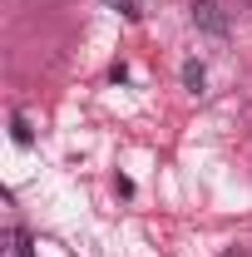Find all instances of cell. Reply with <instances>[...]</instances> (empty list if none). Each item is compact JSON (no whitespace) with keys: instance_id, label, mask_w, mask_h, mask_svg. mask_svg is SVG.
I'll list each match as a JSON object with an SVG mask.
<instances>
[{"instance_id":"obj_1","label":"cell","mask_w":252,"mask_h":257,"mask_svg":"<svg viewBox=\"0 0 252 257\" xmlns=\"http://www.w3.org/2000/svg\"><path fill=\"white\" fill-rule=\"evenodd\" d=\"M188 20L203 35H213V40H222V35L232 30V25H227V10H222L218 0H193V5H188Z\"/></svg>"},{"instance_id":"obj_2","label":"cell","mask_w":252,"mask_h":257,"mask_svg":"<svg viewBox=\"0 0 252 257\" xmlns=\"http://www.w3.org/2000/svg\"><path fill=\"white\" fill-rule=\"evenodd\" d=\"M203 84H208V69H203V60H188V64H183V89L203 94Z\"/></svg>"},{"instance_id":"obj_3","label":"cell","mask_w":252,"mask_h":257,"mask_svg":"<svg viewBox=\"0 0 252 257\" xmlns=\"http://www.w3.org/2000/svg\"><path fill=\"white\" fill-rule=\"evenodd\" d=\"M10 242H15V257H35L30 252V232H25V227H10Z\"/></svg>"},{"instance_id":"obj_4","label":"cell","mask_w":252,"mask_h":257,"mask_svg":"<svg viewBox=\"0 0 252 257\" xmlns=\"http://www.w3.org/2000/svg\"><path fill=\"white\" fill-rule=\"evenodd\" d=\"M10 134H15V144H35L30 124H25V114H15V119H10Z\"/></svg>"},{"instance_id":"obj_5","label":"cell","mask_w":252,"mask_h":257,"mask_svg":"<svg viewBox=\"0 0 252 257\" xmlns=\"http://www.w3.org/2000/svg\"><path fill=\"white\" fill-rule=\"evenodd\" d=\"M104 5H114L124 20H139V5H134V0H104Z\"/></svg>"},{"instance_id":"obj_6","label":"cell","mask_w":252,"mask_h":257,"mask_svg":"<svg viewBox=\"0 0 252 257\" xmlns=\"http://www.w3.org/2000/svg\"><path fill=\"white\" fill-rule=\"evenodd\" d=\"M222 257H247V252H242V247H227V252H222Z\"/></svg>"}]
</instances>
